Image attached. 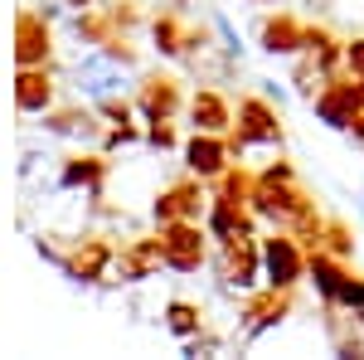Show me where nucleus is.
Returning a JSON list of instances; mask_svg holds the SVG:
<instances>
[{
    "mask_svg": "<svg viewBox=\"0 0 364 360\" xmlns=\"http://www.w3.org/2000/svg\"><path fill=\"white\" fill-rule=\"evenodd\" d=\"M262 244V287H277V292H296L306 282V258L311 249L291 234V229H272Z\"/></svg>",
    "mask_w": 364,
    "mask_h": 360,
    "instance_id": "obj_1",
    "label": "nucleus"
},
{
    "mask_svg": "<svg viewBox=\"0 0 364 360\" xmlns=\"http://www.w3.org/2000/svg\"><path fill=\"white\" fill-rule=\"evenodd\" d=\"M214 268H219V292L233 297V292H257L262 287V244L252 234H233L219 244L214 253Z\"/></svg>",
    "mask_w": 364,
    "mask_h": 360,
    "instance_id": "obj_2",
    "label": "nucleus"
},
{
    "mask_svg": "<svg viewBox=\"0 0 364 360\" xmlns=\"http://www.w3.org/2000/svg\"><path fill=\"white\" fill-rule=\"evenodd\" d=\"M311 112H316V122H321V127H331V132H350V122L364 112L360 78H350L345 68L331 73V83L311 98Z\"/></svg>",
    "mask_w": 364,
    "mask_h": 360,
    "instance_id": "obj_3",
    "label": "nucleus"
},
{
    "mask_svg": "<svg viewBox=\"0 0 364 360\" xmlns=\"http://www.w3.org/2000/svg\"><path fill=\"white\" fill-rule=\"evenodd\" d=\"M156 229H161L170 273H199L209 263V229L199 220H175V224H156Z\"/></svg>",
    "mask_w": 364,
    "mask_h": 360,
    "instance_id": "obj_4",
    "label": "nucleus"
},
{
    "mask_svg": "<svg viewBox=\"0 0 364 360\" xmlns=\"http://www.w3.org/2000/svg\"><path fill=\"white\" fill-rule=\"evenodd\" d=\"M277 103H267L262 93H248V98H238V108H233V137L243 141V146H282L287 132H282V117H277Z\"/></svg>",
    "mask_w": 364,
    "mask_h": 360,
    "instance_id": "obj_5",
    "label": "nucleus"
},
{
    "mask_svg": "<svg viewBox=\"0 0 364 360\" xmlns=\"http://www.w3.org/2000/svg\"><path fill=\"white\" fill-rule=\"evenodd\" d=\"M204 210H209V190L199 175H185L151 200V220L156 224H175V220H199L204 224Z\"/></svg>",
    "mask_w": 364,
    "mask_h": 360,
    "instance_id": "obj_6",
    "label": "nucleus"
},
{
    "mask_svg": "<svg viewBox=\"0 0 364 360\" xmlns=\"http://www.w3.org/2000/svg\"><path fill=\"white\" fill-rule=\"evenodd\" d=\"M180 156H185V170H190V175H199L204 185H214V180H219V175L238 161L233 141L219 137V132H195V137L180 146Z\"/></svg>",
    "mask_w": 364,
    "mask_h": 360,
    "instance_id": "obj_7",
    "label": "nucleus"
},
{
    "mask_svg": "<svg viewBox=\"0 0 364 360\" xmlns=\"http://www.w3.org/2000/svg\"><path fill=\"white\" fill-rule=\"evenodd\" d=\"M112 263H117L112 244L102 234H83V239H73V253L63 258V277L78 282V287H92V282H102L112 273Z\"/></svg>",
    "mask_w": 364,
    "mask_h": 360,
    "instance_id": "obj_8",
    "label": "nucleus"
},
{
    "mask_svg": "<svg viewBox=\"0 0 364 360\" xmlns=\"http://www.w3.org/2000/svg\"><path fill=\"white\" fill-rule=\"evenodd\" d=\"M132 103H136L141 122H175L185 112V93H180V78H170V73H146Z\"/></svg>",
    "mask_w": 364,
    "mask_h": 360,
    "instance_id": "obj_9",
    "label": "nucleus"
},
{
    "mask_svg": "<svg viewBox=\"0 0 364 360\" xmlns=\"http://www.w3.org/2000/svg\"><path fill=\"white\" fill-rule=\"evenodd\" d=\"M122 63H112V58L102 54L97 44L87 49V54H78V63H73V78H78V93H83L87 103H97V98H112V93H122Z\"/></svg>",
    "mask_w": 364,
    "mask_h": 360,
    "instance_id": "obj_10",
    "label": "nucleus"
},
{
    "mask_svg": "<svg viewBox=\"0 0 364 360\" xmlns=\"http://www.w3.org/2000/svg\"><path fill=\"white\" fill-rule=\"evenodd\" d=\"M287 312H291V292H277V287H262V292H252L248 302H243V341H262V336L282 326L287 322Z\"/></svg>",
    "mask_w": 364,
    "mask_h": 360,
    "instance_id": "obj_11",
    "label": "nucleus"
},
{
    "mask_svg": "<svg viewBox=\"0 0 364 360\" xmlns=\"http://www.w3.org/2000/svg\"><path fill=\"white\" fill-rule=\"evenodd\" d=\"M54 58V34H49V20L39 10H25L15 20V63L20 68H44Z\"/></svg>",
    "mask_w": 364,
    "mask_h": 360,
    "instance_id": "obj_12",
    "label": "nucleus"
},
{
    "mask_svg": "<svg viewBox=\"0 0 364 360\" xmlns=\"http://www.w3.org/2000/svg\"><path fill=\"white\" fill-rule=\"evenodd\" d=\"M166 268V249H161V229L156 234H146V239H132L127 249L117 253L112 273L117 282H146V277H156Z\"/></svg>",
    "mask_w": 364,
    "mask_h": 360,
    "instance_id": "obj_13",
    "label": "nucleus"
},
{
    "mask_svg": "<svg viewBox=\"0 0 364 360\" xmlns=\"http://www.w3.org/2000/svg\"><path fill=\"white\" fill-rule=\"evenodd\" d=\"M102 185H107V156L97 151H78L58 166V190H87V200H102Z\"/></svg>",
    "mask_w": 364,
    "mask_h": 360,
    "instance_id": "obj_14",
    "label": "nucleus"
},
{
    "mask_svg": "<svg viewBox=\"0 0 364 360\" xmlns=\"http://www.w3.org/2000/svg\"><path fill=\"white\" fill-rule=\"evenodd\" d=\"M44 132L49 137H63V141H102V132H107V122L97 117V112L87 108H49L44 112Z\"/></svg>",
    "mask_w": 364,
    "mask_h": 360,
    "instance_id": "obj_15",
    "label": "nucleus"
},
{
    "mask_svg": "<svg viewBox=\"0 0 364 360\" xmlns=\"http://www.w3.org/2000/svg\"><path fill=\"white\" fill-rule=\"evenodd\" d=\"M185 117H190L195 132H219V137L233 132V103H228L219 88H199L195 98L185 103Z\"/></svg>",
    "mask_w": 364,
    "mask_h": 360,
    "instance_id": "obj_16",
    "label": "nucleus"
},
{
    "mask_svg": "<svg viewBox=\"0 0 364 360\" xmlns=\"http://www.w3.org/2000/svg\"><path fill=\"white\" fill-rule=\"evenodd\" d=\"M204 229H209L214 244H224V239H233V234H252V210L238 205V200H224V195H209Z\"/></svg>",
    "mask_w": 364,
    "mask_h": 360,
    "instance_id": "obj_17",
    "label": "nucleus"
},
{
    "mask_svg": "<svg viewBox=\"0 0 364 360\" xmlns=\"http://www.w3.org/2000/svg\"><path fill=\"white\" fill-rule=\"evenodd\" d=\"M301 20L296 15H267L262 25H257V49L272 58H296L301 54Z\"/></svg>",
    "mask_w": 364,
    "mask_h": 360,
    "instance_id": "obj_18",
    "label": "nucleus"
},
{
    "mask_svg": "<svg viewBox=\"0 0 364 360\" xmlns=\"http://www.w3.org/2000/svg\"><path fill=\"white\" fill-rule=\"evenodd\" d=\"M15 108L25 112V117H44V112L54 108V73H49V63L44 68H20V78H15Z\"/></svg>",
    "mask_w": 364,
    "mask_h": 360,
    "instance_id": "obj_19",
    "label": "nucleus"
},
{
    "mask_svg": "<svg viewBox=\"0 0 364 360\" xmlns=\"http://www.w3.org/2000/svg\"><path fill=\"white\" fill-rule=\"evenodd\" d=\"M345 258H336V253H326V249H311L306 258V282L316 287V297L326 302V312H336V297H340V282H345Z\"/></svg>",
    "mask_w": 364,
    "mask_h": 360,
    "instance_id": "obj_20",
    "label": "nucleus"
},
{
    "mask_svg": "<svg viewBox=\"0 0 364 360\" xmlns=\"http://www.w3.org/2000/svg\"><path fill=\"white\" fill-rule=\"evenodd\" d=\"M301 54H306L316 68L340 73V63H345V39H336L326 25H306L301 29Z\"/></svg>",
    "mask_w": 364,
    "mask_h": 360,
    "instance_id": "obj_21",
    "label": "nucleus"
},
{
    "mask_svg": "<svg viewBox=\"0 0 364 360\" xmlns=\"http://www.w3.org/2000/svg\"><path fill=\"white\" fill-rule=\"evenodd\" d=\"M185 34H190V25H180V15H156L151 20V49L161 58H180L185 54Z\"/></svg>",
    "mask_w": 364,
    "mask_h": 360,
    "instance_id": "obj_22",
    "label": "nucleus"
},
{
    "mask_svg": "<svg viewBox=\"0 0 364 360\" xmlns=\"http://www.w3.org/2000/svg\"><path fill=\"white\" fill-rule=\"evenodd\" d=\"M161 322H166V331H170V336H180V341H190V336L204 331V312H199V302H185V297L166 302Z\"/></svg>",
    "mask_w": 364,
    "mask_h": 360,
    "instance_id": "obj_23",
    "label": "nucleus"
},
{
    "mask_svg": "<svg viewBox=\"0 0 364 360\" xmlns=\"http://www.w3.org/2000/svg\"><path fill=\"white\" fill-rule=\"evenodd\" d=\"M68 29H73V39H83V44H102L107 34H117L112 25H107V15L102 10H73V20H68Z\"/></svg>",
    "mask_w": 364,
    "mask_h": 360,
    "instance_id": "obj_24",
    "label": "nucleus"
},
{
    "mask_svg": "<svg viewBox=\"0 0 364 360\" xmlns=\"http://www.w3.org/2000/svg\"><path fill=\"white\" fill-rule=\"evenodd\" d=\"M287 83H291V93H301V98H316L321 88L331 83V73H326V68H316L306 54H296V63H291V78H287Z\"/></svg>",
    "mask_w": 364,
    "mask_h": 360,
    "instance_id": "obj_25",
    "label": "nucleus"
},
{
    "mask_svg": "<svg viewBox=\"0 0 364 360\" xmlns=\"http://www.w3.org/2000/svg\"><path fill=\"white\" fill-rule=\"evenodd\" d=\"M336 312H350V317L364 326V277H360V273H345V282H340V297H336Z\"/></svg>",
    "mask_w": 364,
    "mask_h": 360,
    "instance_id": "obj_26",
    "label": "nucleus"
},
{
    "mask_svg": "<svg viewBox=\"0 0 364 360\" xmlns=\"http://www.w3.org/2000/svg\"><path fill=\"white\" fill-rule=\"evenodd\" d=\"M92 112H97L107 127H127V122L136 117V103H127L122 93H112V98H97V103H92Z\"/></svg>",
    "mask_w": 364,
    "mask_h": 360,
    "instance_id": "obj_27",
    "label": "nucleus"
},
{
    "mask_svg": "<svg viewBox=\"0 0 364 360\" xmlns=\"http://www.w3.org/2000/svg\"><path fill=\"white\" fill-rule=\"evenodd\" d=\"M321 249L336 253V258H350V253H355V234H350L345 224L326 220V224H321Z\"/></svg>",
    "mask_w": 364,
    "mask_h": 360,
    "instance_id": "obj_28",
    "label": "nucleus"
},
{
    "mask_svg": "<svg viewBox=\"0 0 364 360\" xmlns=\"http://www.w3.org/2000/svg\"><path fill=\"white\" fill-rule=\"evenodd\" d=\"M248 190H252V175H243L238 166H228L219 180H214V195H224V200H238V205H248Z\"/></svg>",
    "mask_w": 364,
    "mask_h": 360,
    "instance_id": "obj_29",
    "label": "nucleus"
},
{
    "mask_svg": "<svg viewBox=\"0 0 364 360\" xmlns=\"http://www.w3.org/2000/svg\"><path fill=\"white\" fill-rule=\"evenodd\" d=\"M97 49L112 58V63H122V68H136V63H141V49L132 44V39H127V34H107Z\"/></svg>",
    "mask_w": 364,
    "mask_h": 360,
    "instance_id": "obj_30",
    "label": "nucleus"
},
{
    "mask_svg": "<svg viewBox=\"0 0 364 360\" xmlns=\"http://www.w3.org/2000/svg\"><path fill=\"white\" fill-rule=\"evenodd\" d=\"M102 15H107V25H112L117 34H127V29H132V25H136V20H141L136 0H112V5H107Z\"/></svg>",
    "mask_w": 364,
    "mask_h": 360,
    "instance_id": "obj_31",
    "label": "nucleus"
},
{
    "mask_svg": "<svg viewBox=\"0 0 364 360\" xmlns=\"http://www.w3.org/2000/svg\"><path fill=\"white\" fill-rule=\"evenodd\" d=\"M219 346H224V341L204 326L199 336H190V341H185V351H180V356H185V360H209V356H219Z\"/></svg>",
    "mask_w": 364,
    "mask_h": 360,
    "instance_id": "obj_32",
    "label": "nucleus"
},
{
    "mask_svg": "<svg viewBox=\"0 0 364 360\" xmlns=\"http://www.w3.org/2000/svg\"><path fill=\"white\" fill-rule=\"evenodd\" d=\"M214 34H219V49H224V54H233V58L248 54V44L238 39V29H233V20H228V15H214Z\"/></svg>",
    "mask_w": 364,
    "mask_h": 360,
    "instance_id": "obj_33",
    "label": "nucleus"
},
{
    "mask_svg": "<svg viewBox=\"0 0 364 360\" xmlns=\"http://www.w3.org/2000/svg\"><path fill=\"white\" fill-rule=\"evenodd\" d=\"M146 146H151V151H175L180 137H175L170 122H146Z\"/></svg>",
    "mask_w": 364,
    "mask_h": 360,
    "instance_id": "obj_34",
    "label": "nucleus"
},
{
    "mask_svg": "<svg viewBox=\"0 0 364 360\" xmlns=\"http://www.w3.org/2000/svg\"><path fill=\"white\" fill-rule=\"evenodd\" d=\"M132 141H146V132H141L136 122H127V127H107V132H102V151H117V146H132Z\"/></svg>",
    "mask_w": 364,
    "mask_h": 360,
    "instance_id": "obj_35",
    "label": "nucleus"
},
{
    "mask_svg": "<svg viewBox=\"0 0 364 360\" xmlns=\"http://www.w3.org/2000/svg\"><path fill=\"white\" fill-rule=\"evenodd\" d=\"M350 78H364V34L360 39H345V63H340Z\"/></svg>",
    "mask_w": 364,
    "mask_h": 360,
    "instance_id": "obj_36",
    "label": "nucleus"
},
{
    "mask_svg": "<svg viewBox=\"0 0 364 360\" xmlns=\"http://www.w3.org/2000/svg\"><path fill=\"white\" fill-rule=\"evenodd\" d=\"M336 360H364V336H336Z\"/></svg>",
    "mask_w": 364,
    "mask_h": 360,
    "instance_id": "obj_37",
    "label": "nucleus"
},
{
    "mask_svg": "<svg viewBox=\"0 0 364 360\" xmlns=\"http://www.w3.org/2000/svg\"><path fill=\"white\" fill-rule=\"evenodd\" d=\"M257 93H262L267 103H277V108H287V98H291V88L277 83V78H257Z\"/></svg>",
    "mask_w": 364,
    "mask_h": 360,
    "instance_id": "obj_38",
    "label": "nucleus"
},
{
    "mask_svg": "<svg viewBox=\"0 0 364 360\" xmlns=\"http://www.w3.org/2000/svg\"><path fill=\"white\" fill-rule=\"evenodd\" d=\"M257 180H296V170L287 166V161H272V166L257 170Z\"/></svg>",
    "mask_w": 364,
    "mask_h": 360,
    "instance_id": "obj_39",
    "label": "nucleus"
},
{
    "mask_svg": "<svg viewBox=\"0 0 364 360\" xmlns=\"http://www.w3.org/2000/svg\"><path fill=\"white\" fill-rule=\"evenodd\" d=\"M34 249H39V258H44V263H54V268H63V258H68V253L54 249L49 239H34Z\"/></svg>",
    "mask_w": 364,
    "mask_h": 360,
    "instance_id": "obj_40",
    "label": "nucleus"
},
{
    "mask_svg": "<svg viewBox=\"0 0 364 360\" xmlns=\"http://www.w3.org/2000/svg\"><path fill=\"white\" fill-rule=\"evenodd\" d=\"M345 137L355 141V146H364V112H360V117H355V122H350V132H345Z\"/></svg>",
    "mask_w": 364,
    "mask_h": 360,
    "instance_id": "obj_41",
    "label": "nucleus"
},
{
    "mask_svg": "<svg viewBox=\"0 0 364 360\" xmlns=\"http://www.w3.org/2000/svg\"><path fill=\"white\" fill-rule=\"evenodd\" d=\"M39 161H44V156H39V151H25V161H20V175H29V170L39 166Z\"/></svg>",
    "mask_w": 364,
    "mask_h": 360,
    "instance_id": "obj_42",
    "label": "nucleus"
},
{
    "mask_svg": "<svg viewBox=\"0 0 364 360\" xmlns=\"http://www.w3.org/2000/svg\"><path fill=\"white\" fill-rule=\"evenodd\" d=\"M311 5H316V10H331V5H336V0H311Z\"/></svg>",
    "mask_w": 364,
    "mask_h": 360,
    "instance_id": "obj_43",
    "label": "nucleus"
},
{
    "mask_svg": "<svg viewBox=\"0 0 364 360\" xmlns=\"http://www.w3.org/2000/svg\"><path fill=\"white\" fill-rule=\"evenodd\" d=\"M170 5H175V10H185V5H195V0H170Z\"/></svg>",
    "mask_w": 364,
    "mask_h": 360,
    "instance_id": "obj_44",
    "label": "nucleus"
},
{
    "mask_svg": "<svg viewBox=\"0 0 364 360\" xmlns=\"http://www.w3.org/2000/svg\"><path fill=\"white\" fill-rule=\"evenodd\" d=\"M252 5H277V0H252Z\"/></svg>",
    "mask_w": 364,
    "mask_h": 360,
    "instance_id": "obj_45",
    "label": "nucleus"
},
{
    "mask_svg": "<svg viewBox=\"0 0 364 360\" xmlns=\"http://www.w3.org/2000/svg\"><path fill=\"white\" fill-rule=\"evenodd\" d=\"M360 220H364V195H360Z\"/></svg>",
    "mask_w": 364,
    "mask_h": 360,
    "instance_id": "obj_46",
    "label": "nucleus"
},
{
    "mask_svg": "<svg viewBox=\"0 0 364 360\" xmlns=\"http://www.w3.org/2000/svg\"><path fill=\"white\" fill-rule=\"evenodd\" d=\"M360 93H364V78H360Z\"/></svg>",
    "mask_w": 364,
    "mask_h": 360,
    "instance_id": "obj_47",
    "label": "nucleus"
}]
</instances>
